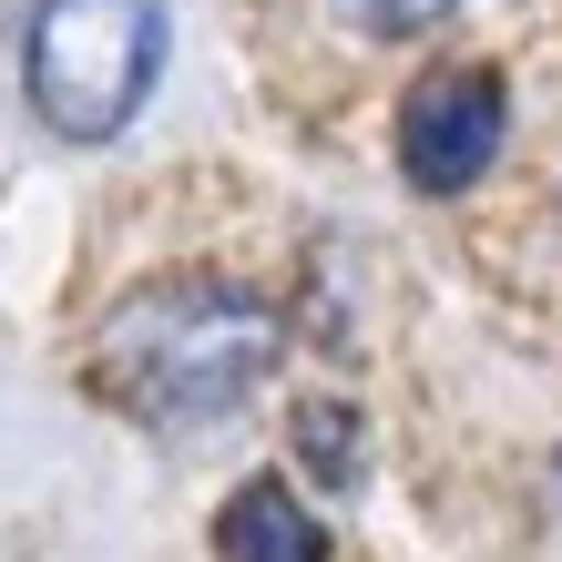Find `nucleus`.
I'll return each instance as SVG.
<instances>
[{
	"instance_id": "f257e3e1",
	"label": "nucleus",
	"mask_w": 562,
	"mask_h": 562,
	"mask_svg": "<svg viewBox=\"0 0 562 562\" xmlns=\"http://www.w3.org/2000/svg\"><path fill=\"white\" fill-rule=\"evenodd\" d=\"M277 348H286L277 307L205 286V277H175L103 317V389L144 419H225L277 369Z\"/></svg>"
},
{
	"instance_id": "f03ea898",
	"label": "nucleus",
	"mask_w": 562,
	"mask_h": 562,
	"mask_svg": "<svg viewBox=\"0 0 562 562\" xmlns=\"http://www.w3.org/2000/svg\"><path fill=\"white\" fill-rule=\"evenodd\" d=\"M164 72V0H31L21 92L61 144H113Z\"/></svg>"
},
{
	"instance_id": "7ed1b4c3",
	"label": "nucleus",
	"mask_w": 562,
	"mask_h": 562,
	"mask_svg": "<svg viewBox=\"0 0 562 562\" xmlns=\"http://www.w3.org/2000/svg\"><path fill=\"white\" fill-rule=\"evenodd\" d=\"M502 144H512V103H502L491 61H450L400 103V164L419 194H460L471 175L502 164Z\"/></svg>"
},
{
	"instance_id": "20e7f679",
	"label": "nucleus",
	"mask_w": 562,
	"mask_h": 562,
	"mask_svg": "<svg viewBox=\"0 0 562 562\" xmlns=\"http://www.w3.org/2000/svg\"><path fill=\"white\" fill-rule=\"evenodd\" d=\"M215 552L225 562H327V532L286 481H246L225 502V521H215Z\"/></svg>"
},
{
	"instance_id": "39448f33",
	"label": "nucleus",
	"mask_w": 562,
	"mask_h": 562,
	"mask_svg": "<svg viewBox=\"0 0 562 562\" xmlns=\"http://www.w3.org/2000/svg\"><path fill=\"white\" fill-rule=\"evenodd\" d=\"M348 31H369V42H409V31H440L460 0H338Z\"/></svg>"
}]
</instances>
